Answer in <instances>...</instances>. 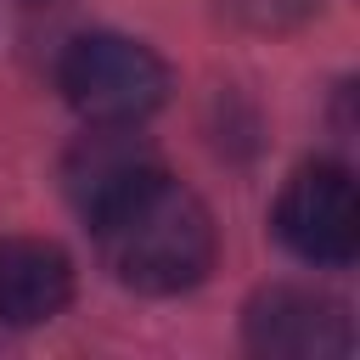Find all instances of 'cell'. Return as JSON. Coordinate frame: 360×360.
Segmentation results:
<instances>
[{
	"label": "cell",
	"mask_w": 360,
	"mask_h": 360,
	"mask_svg": "<svg viewBox=\"0 0 360 360\" xmlns=\"http://www.w3.org/2000/svg\"><path fill=\"white\" fill-rule=\"evenodd\" d=\"M84 225L96 236L107 276L129 292H146V298L191 292L214 270V253H219L208 202L163 169L135 180L124 197H112Z\"/></svg>",
	"instance_id": "obj_1"
},
{
	"label": "cell",
	"mask_w": 360,
	"mask_h": 360,
	"mask_svg": "<svg viewBox=\"0 0 360 360\" xmlns=\"http://www.w3.org/2000/svg\"><path fill=\"white\" fill-rule=\"evenodd\" d=\"M56 90L84 124H146L169 101V68L129 34H79L56 56Z\"/></svg>",
	"instance_id": "obj_2"
},
{
	"label": "cell",
	"mask_w": 360,
	"mask_h": 360,
	"mask_svg": "<svg viewBox=\"0 0 360 360\" xmlns=\"http://www.w3.org/2000/svg\"><path fill=\"white\" fill-rule=\"evenodd\" d=\"M281 248L315 270H343L360 253V191L343 163H304L270 214Z\"/></svg>",
	"instance_id": "obj_3"
},
{
	"label": "cell",
	"mask_w": 360,
	"mask_h": 360,
	"mask_svg": "<svg viewBox=\"0 0 360 360\" xmlns=\"http://www.w3.org/2000/svg\"><path fill=\"white\" fill-rule=\"evenodd\" d=\"M242 343L264 360H343L354 349V321L332 292L270 281L242 304Z\"/></svg>",
	"instance_id": "obj_4"
},
{
	"label": "cell",
	"mask_w": 360,
	"mask_h": 360,
	"mask_svg": "<svg viewBox=\"0 0 360 360\" xmlns=\"http://www.w3.org/2000/svg\"><path fill=\"white\" fill-rule=\"evenodd\" d=\"M152 169H163V163H158L152 141L141 135V124H90L62 158V191H68L73 214L90 219L112 197H124L135 180H146Z\"/></svg>",
	"instance_id": "obj_5"
},
{
	"label": "cell",
	"mask_w": 360,
	"mask_h": 360,
	"mask_svg": "<svg viewBox=\"0 0 360 360\" xmlns=\"http://www.w3.org/2000/svg\"><path fill=\"white\" fill-rule=\"evenodd\" d=\"M73 304V259L45 236H0V326H45Z\"/></svg>",
	"instance_id": "obj_6"
},
{
	"label": "cell",
	"mask_w": 360,
	"mask_h": 360,
	"mask_svg": "<svg viewBox=\"0 0 360 360\" xmlns=\"http://www.w3.org/2000/svg\"><path fill=\"white\" fill-rule=\"evenodd\" d=\"M321 0H219V11L242 28H259V34H287L298 22L315 17Z\"/></svg>",
	"instance_id": "obj_7"
}]
</instances>
